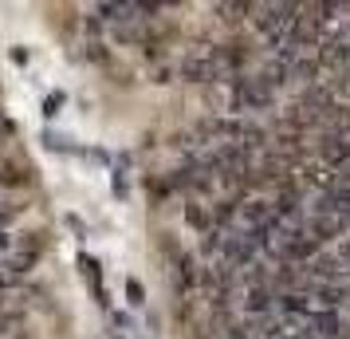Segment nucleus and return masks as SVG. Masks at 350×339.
<instances>
[{
	"label": "nucleus",
	"mask_w": 350,
	"mask_h": 339,
	"mask_svg": "<svg viewBox=\"0 0 350 339\" xmlns=\"http://www.w3.org/2000/svg\"><path fill=\"white\" fill-rule=\"evenodd\" d=\"M331 260L338 264V273H342V276H350V233L331 249Z\"/></svg>",
	"instance_id": "f257e3e1"
}]
</instances>
